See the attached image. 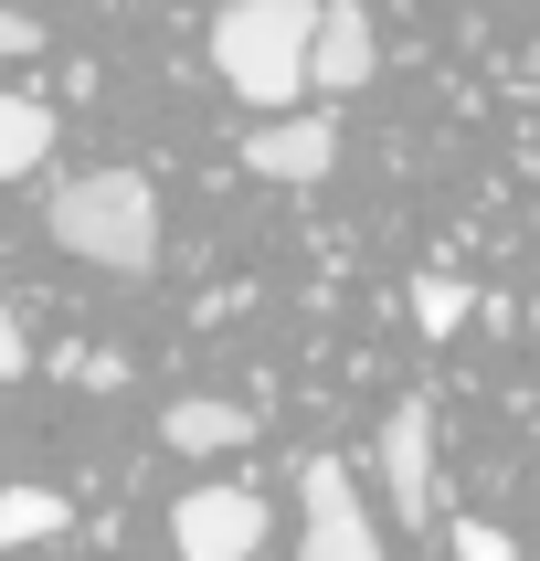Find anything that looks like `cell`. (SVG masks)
<instances>
[{
  "label": "cell",
  "mask_w": 540,
  "mask_h": 561,
  "mask_svg": "<svg viewBox=\"0 0 540 561\" xmlns=\"http://www.w3.org/2000/svg\"><path fill=\"white\" fill-rule=\"evenodd\" d=\"M318 11H329V0H222V22H212V64H222V85L244 95L254 117H276V106H308Z\"/></svg>",
  "instance_id": "cell-1"
},
{
  "label": "cell",
  "mask_w": 540,
  "mask_h": 561,
  "mask_svg": "<svg viewBox=\"0 0 540 561\" xmlns=\"http://www.w3.org/2000/svg\"><path fill=\"white\" fill-rule=\"evenodd\" d=\"M54 244L106 265V276H149L159 265V191L149 170H74L54 191Z\"/></svg>",
  "instance_id": "cell-2"
},
{
  "label": "cell",
  "mask_w": 540,
  "mask_h": 561,
  "mask_svg": "<svg viewBox=\"0 0 540 561\" xmlns=\"http://www.w3.org/2000/svg\"><path fill=\"white\" fill-rule=\"evenodd\" d=\"M244 170L254 181H286V191H308L340 170V117L329 106H276L265 127H244Z\"/></svg>",
  "instance_id": "cell-3"
},
{
  "label": "cell",
  "mask_w": 540,
  "mask_h": 561,
  "mask_svg": "<svg viewBox=\"0 0 540 561\" xmlns=\"http://www.w3.org/2000/svg\"><path fill=\"white\" fill-rule=\"evenodd\" d=\"M297 499H308V551L297 561H381L371 508H360V488H349L340 456H308V467H297Z\"/></svg>",
  "instance_id": "cell-4"
},
{
  "label": "cell",
  "mask_w": 540,
  "mask_h": 561,
  "mask_svg": "<svg viewBox=\"0 0 540 561\" xmlns=\"http://www.w3.org/2000/svg\"><path fill=\"white\" fill-rule=\"evenodd\" d=\"M170 540H181V561H254L265 551V499L254 488H191L170 508Z\"/></svg>",
  "instance_id": "cell-5"
},
{
  "label": "cell",
  "mask_w": 540,
  "mask_h": 561,
  "mask_svg": "<svg viewBox=\"0 0 540 561\" xmlns=\"http://www.w3.org/2000/svg\"><path fill=\"white\" fill-rule=\"evenodd\" d=\"M381 467H392V519H435V413L424 403H392V424H381Z\"/></svg>",
  "instance_id": "cell-6"
},
{
  "label": "cell",
  "mask_w": 540,
  "mask_h": 561,
  "mask_svg": "<svg viewBox=\"0 0 540 561\" xmlns=\"http://www.w3.org/2000/svg\"><path fill=\"white\" fill-rule=\"evenodd\" d=\"M371 64H381V32H371V11H360V0H329V11H318L308 85H318V95H360V85H371Z\"/></svg>",
  "instance_id": "cell-7"
},
{
  "label": "cell",
  "mask_w": 540,
  "mask_h": 561,
  "mask_svg": "<svg viewBox=\"0 0 540 561\" xmlns=\"http://www.w3.org/2000/svg\"><path fill=\"white\" fill-rule=\"evenodd\" d=\"M159 435L181 445V456H222V445L254 435V413H244V403H212V392H181V403L159 413Z\"/></svg>",
  "instance_id": "cell-8"
},
{
  "label": "cell",
  "mask_w": 540,
  "mask_h": 561,
  "mask_svg": "<svg viewBox=\"0 0 540 561\" xmlns=\"http://www.w3.org/2000/svg\"><path fill=\"white\" fill-rule=\"evenodd\" d=\"M54 159V106H32V95H0V181H32Z\"/></svg>",
  "instance_id": "cell-9"
},
{
  "label": "cell",
  "mask_w": 540,
  "mask_h": 561,
  "mask_svg": "<svg viewBox=\"0 0 540 561\" xmlns=\"http://www.w3.org/2000/svg\"><path fill=\"white\" fill-rule=\"evenodd\" d=\"M64 530V499L54 488H0V551H32V540Z\"/></svg>",
  "instance_id": "cell-10"
},
{
  "label": "cell",
  "mask_w": 540,
  "mask_h": 561,
  "mask_svg": "<svg viewBox=\"0 0 540 561\" xmlns=\"http://www.w3.org/2000/svg\"><path fill=\"white\" fill-rule=\"evenodd\" d=\"M413 318H424V329L445 340V329L467 318V286H456V276H424V286H413Z\"/></svg>",
  "instance_id": "cell-11"
},
{
  "label": "cell",
  "mask_w": 540,
  "mask_h": 561,
  "mask_svg": "<svg viewBox=\"0 0 540 561\" xmlns=\"http://www.w3.org/2000/svg\"><path fill=\"white\" fill-rule=\"evenodd\" d=\"M456 561H519V540L487 530V519H456Z\"/></svg>",
  "instance_id": "cell-12"
},
{
  "label": "cell",
  "mask_w": 540,
  "mask_h": 561,
  "mask_svg": "<svg viewBox=\"0 0 540 561\" xmlns=\"http://www.w3.org/2000/svg\"><path fill=\"white\" fill-rule=\"evenodd\" d=\"M32 371V340H22V318H11V297H0V381H22Z\"/></svg>",
  "instance_id": "cell-13"
},
{
  "label": "cell",
  "mask_w": 540,
  "mask_h": 561,
  "mask_svg": "<svg viewBox=\"0 0 540 561\" xmlns=\"http://www.w3.org/2000/svg\"><path fill=\"white\" fill-rule=\"evenodd\" d=\"M32 43H43V22H32V11H0V64H22Z\"/></svg>",
  "instance_id": "cell-14"
},
{
  "label": "cell",
  "mask_w": 540,
  "mask_h": 561,
  "mask_svg": "<svg viewBox=\"0 0 540 561\" xmlns=\"http://www.w3.org/2000/svg\"><path fill=\"white\" fill-rule=\"evenodd\" d=\"M530 329H540V286H530Z\"/></svg>",
  "instance_id": "cell-15"
}]
</instances>
